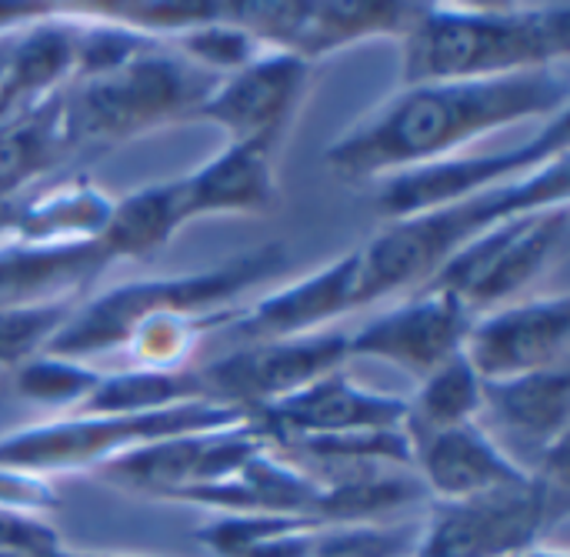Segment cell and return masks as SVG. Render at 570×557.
Wrapping results in <instances>:
<instances>
[{
	"instance_id": "obj_20",
	"label": "cell",
	"mask_w": 570,
	"mask_h": 557,
	"mask_svg": "<svg viewBox=\"0 0 570 557\" xmlns=\"http://www.w3.org/2000/svg\"><path fill=\"white\" fill-rule=\"evenodd\" d=\"M274 154L264 144H227L180 180L187 224L210 214H267L277 201Z\"/></svg>"
},
{
	"instance_id": "obj_31",
	"label": "cell",
	"mask_w": 570,
	"mask_h": 557,
	"mask_svg": "<svg viewBox=\"0 0 570 557\" xmlns=\"http://www.w3.org/2000/svg\"><path fill=\"white\" fill-rule=\"evenodd\" d=\"M421 525H344L324 528L314 557H411Z\"/></svg>"
},
{
	"instance_id": "obj_32",
	"label": "cell",
	"mask_w": 570,
	"mask_h": 557,
	"mask_svg": "<svg viewBox=\"0 0 570 557\" xmlns=\"http://www.w3.org/2000/svg\"><path fill=\"white\" fill-rule=\"evenodd\" d=\"M60 548L57 528L37 511L0 505V555H50Z\"/></svg>"
},
{
	"instance_id": "obj_21",
	"label": "cell",
	"mask_w": 570,
	"mask_h": 557,
	"mask_svg": "<svg viewBox=\"0 0 570 557\" xmlns=\"http://www.w3.org/2000/svg\"><path fill=\"white\" fill-rule=\"evenodd\" d=\"M481 411H488L504 431L541 448L568 441L570 421V374L568 368L481 381Z\"/></svg>"
},
{
	"instance_id": "obj_18",
	"label": "cell",
	"mask_w": 570,
	"mask_h": 557,
	"mask_svg": "<svg viewBox=\"0 0 570 557\" xmlns=\"http://www.w3.org/2000/svg\"><path fill=\"white\" fill-rule=\"evenodd\" d=\"M414 478L434 501H464L514 488L531 478L478 421L444 428L411 441Z\"/></svg>"
},
{
	"instance_id": "obj_1",
	"label": "cell",
	"mask_w": 570,
	"mask_h": 557,
	"mask_svg": "<svg viewBox=\"0 0 570 557\" xmlns=\"http://www.w3.org/2000/svg\"><path fill=\"white\" fill-rule=\"evenodd\" d=\"M568 77L554 67L411 84L341 134L324 150V164L341 180L377 184L391 174L451 157L508 124L551 120L568 110Z\"/></svg>"
},
{
	"instance_id": "obj_15",
	"label": "cell",
	"mask_w": 570,
	"mask_h": 557,
	"mask_svg": "<svg viewBox=\"0 0 570 557\" xmlns=\"http://www.w3.org/2000/svg\"><path fill=\"white\" fill-rule=\"evenodd\" d=\"M474 314L444 291H417L411 301L347 334V358H371L424 381L444 361L464 351Z\"/></svg>"
},
{
	"instance_id": "obj_12",
	"label": "cell",
	"mask_w": 570,
	"mask_h": 557,
	"mask_svg": "<svg viewBox=\"0 0 570 557\" xmlns=\"http://www.w3.org/2000/svg\"><path fill=\"white\" fill-rule=\"evenodd\" d=\"M264 448L267 441L261 438V431L250 421H240L217 431L177 434L140 444L107 461L100 475L117 488L144 491L154 498H174L177 491L234 478Z\"/></svg>"
},
{
	"instance_id": "obj_2",
	"label": "cell",
	"mask_w": 570,
	"mask_h": 557,
	"mask_svg": "<svg viewBox=\"0 0 570 557\" xmlns=\"http://www.w3.org/2000/svg\"><path fill=\"white\" fill-rule=\"evenodd\" d=\"M570 53L568 3H414L404 87L544 70Z\"/></svg>"
},
{
	"instance_id": "obj_4",
	"label": "cell",
	"mask_w": 570,
	"mask_h": 557,
	"mask_svg": "<svg viewBox=\"0 0 570 557\" xmlns=\"http://www.w3.org/2000/svg\"><path fill=\"white\" fill-rule=\"evenodd\" d=\"M287 267L284 244H261L217 267L147 277L120 284L73 311L63 331L50 341L47 354L90 361L130 341V334L157 317H207L230 311V301Z\"/></svg>"
},
{
	"instance_id": "obj_33",
	"label": "cell",
	"mask_w": 570,
	"mask_h": 557,
	"mask_svg": "<svg viewBox=\"0 0 570 557\" xmlns=\"http://www.w3.org/2000/svg\"><path fill=\"white\" fill-rule=\"evenodd\" d=\"M0 505L20 508V511H47L57 505L53 488L43 478L17 475V471H0Z\"/></svg>"
},
{
	"instance_id": "obj_3",
	"label": "cell",
	"mask_w": 570,
	"mask_h": 557,
	"mask_svg": "<svg viewBox=\"0 0 570 557\" xmlns=\"http://www.w3.org/2000/svg\"><path fill=\"white\" fill-rule=\"evenodd\" d=\"M568 194L570 174L564 154L504 187L384 224V231L361 247L357 307H367L407 287L424 291L438 277V271L454 261L478 234L508 217L568 204Z\"/></svg>"
},
{
	"instance_id": "obj_11",
	"label": "cell",
	"mask_w": 570,
	"mask_h": 557,
	"mask_svg": "<svg viewBox=\"0 0 570 557\" xmlns=\"http://www.w3.org/2000/svg\"><path fill=\"white\" fill-rule=\"evenodd\" d=\"M344 361H347V334L317 331L291 341L244 344L204 364L194 374L207 404L240 411L250 421L257 411L297 394L317 378L341 371Z\"/></svg>"
},
{
	"instance_id": "obj_37",
	"label": "cell",
	"mask_w": 570,
	"mask_h": 557,
	"mask_svg": "<svg viewBox=\"0 0 570 557\" xmlns=\"http://www.w3.org/2000/svg\"><path fill=\"white\" fill-rule=\"evenodd\" d=\"M521 557H568L561 548H538V551H531V555H521Z\"/></svg>"
},
{
	"instance_id": "obj_17",
	"label": "cell",
	"mask_w": 570,
	"mask_h": 557,
	"mask_svg": "<svg viewBox=\"0 0 570 557\" xmlns=\"http://www.w3.org/2000/svg\"><path fill=\"white\" fill-rule=\"evenodd\" d=\"M357 277H361V247L324 264L304 281H294L284 291L261 297L257 304L240 311L227 324V331H234L247 344L317 334L324 324L344 317L347 311H357Z\"/></svg>"
},
{
	"instance_id": "obj_7",
	"label": "cell",
	"mask_w": 570,
	"mask_h": 557,
	"mask_svg": "<svg viewBox=\"0 0 570 557\" xmlns=\"http://www.w3.org/2000/svg\"><path fill=\"white\" fill-rule=\"evenodd\" d=\"M568 521V485L531 478L464 501H434L411 557H521Z\"/></svg>"
},
{
	"instance_id": "obj_27",
	"label": "cell",
	"mask_w": 570,
	"mask_h": 557,
	"mask_svg": "<svg viewBox=\"0 0 570 557\" xmlns=\"http://www.w3.org/2000/svg\"><path fill=\"white\" fill-rule=\"evenodd\" d=\"M67 7L80 17L110 20L157 40H170L190 27L230 17V3H217V0H117V3L97 0V3H67Z\"/></svg>"
},
{
	"instance_id": "obj_30",
	"label": "cell",
	"mask_w": 570,
	"mask_h": 557,
	"mask_svg": "<svg viewBox=\"0 0 570 557\" xmlns=\"http://www.w3.org/2000/svg\"><path fill=\"white\" fill-rule=\"evenodd\" d=\"M77 307H80L77 301H50V304L0 311V364L20 368L30 358L43 354Z\"/></svg>"
},
{
	"instance_id": "obj_25",
	"label": "cell",
	"mask_w": 570,
	"mask_h": 557,
	"mask_svg": "<svg viewBox=\"0 0 570 557\" xmlns=\"http://www.w3.org/2000/svg\"><path fill=\"white\" fill-rule=\"evenodd\" d=\"M204 401L194 371H150L130 368L117 374H100L97 388L83 398L73 414L90 418H130V414H154L177 404Z\"/></svg>"
},
{
	"instance_id": "obj_8",
	"label": "cell",
	"mask_w": 570,
	"mask_h": 557,
	"mask_svg": "<svg viewBox=\"0 0 570 557\" xmlns=\"http://www.w3.org/2000/svg\"><path fill=\"white\" fill-rule=\"evenodd\" d=\"M568 234V204L508 217L478 234L424 291L454 294L474 317L508 307L564 254Z\"/></svg>"
},
{
	"instance_id": "obj_28",
	"label": "cell",
	"mask_w": 570,
	"mask_h": 557,
	"mask_svg": "<svg viewBox=\"0 0 570 557\" xmlns=\"http://www.w3.org/2000/svg\"><path fill=\"white\" fill-rule=\"evenodd\" d=\"M100 371H94L87 361L60 358V354H37L27 364L17 368L13 388L23 401L43 404V408H63L77 411L83 398L97 388Z\"/></svg>"
},
{
	"instance_id": "obj_36",
	"label": "cell",
	"mask_w": 570,
	"mask_h": 557,
	"mask_svg": "<svg viewBox=\"0 0 570 557\" xmlns=\"http://www.w3.org/2000/svg\"><path fill=\"white\" fill-rule=\"evenodd\" d=\"M23 30V27H20ZM17 33V30H13ZM13 33H0V80L7 74V63H10V50H13Z\"/></svg>"
},
{
	"instance_id": "obj_23",
	"label": "cell",
	"mask_w": 570,
	"mask_h": 557,
	"mask_svg": "<svg viewBox=\"0 0 570 557\" xmlns=\"http://www.w3.org/2000/svg\"><path fill=\"white\" fill-rule=\"evenodd\" d=\"M67 157L73 150L63 134L60 94H53L0 124V197L27 190Z\"/></svg>"
},
{
	"instance_id": "obj_9",
	"label": "cell",
	"mask_w": 570,
	"mask_h": 557,
	"mask_svg": "<svg viewBox=\"0 0 570 557\" xmlns=\"http://www.w3.org/2000/svg\"><path fill=\"white\" fill-rule=\"evenodd\" d=\"M568 144L570 114L564 110V114L544 120V127L534 137H528L521 147L494 150V154H451V157L391 174V177L377 180L374 204L387 224L421 214V211H431V207L458 204V201L478 197L484 190L504 187L511 180H521V177L548 167L551 160L568 154Z\"/></svg>"
},
{
	"instance_id": "obj_22",
	"label": "cell",
	"mask_w": 570,
	"mask_h": 557,
	"mask_svg": "<svg viewBox=\"0 0 570 557\" xmlns=\"http://www.w3.org/2000/svg\"><path fill=\"white\" fill-rule=\"evenodd\" d=\"M114 201L90 180L73 177L67 184L23 194L13 237L17 244H73L97 241L107 227Z\"/></svg>"
},
{
	"instance_id": "obj_34",
	"label": "cell",
	"mask_w": 570,
	"mask_h": 557,
	"mask_svg": "<svg viewBox=\"0 0 570 557\" xmlns=\"http://www.w3.org/2000/svg\"><path fill=\"white\" fill-rule=\"evenodd\" d=\"M60 3H0V33H13L20 27H30L50 13H57Z\"/></svg>"
},
{
	"instance_id": "obj_16",
	"label": "cell",
	"mask_w": 570,
	"mask_h": 557,
	"mask_svg": "<svg viewBox=\"0 0 570 557\" xmlns=\"http://www.w3.org/2000/svg\"><path fill=\"white\" fill-rule=\"evenodd\" d=\"M407 398L377 394L347 378V371H331L297 394L257 411L250 424L261 431L267 448L294 438L351 434V431H384L404 428Z\"/></svg>"
},
{
	"instance_id": "obj_24",
	"label": "cell",
	"mask_w": 570,
	"mask_h": 557,
	"mask_svg": "<svg viewBox=\"0 0 570 557\" xmlns=\"http://www.w3.org/2000/svg\"><path fill=\"white\" fill-rule=\"evenodd\" d=\"M187 224L180 204V180H164L140 187L120 201H114L107 227L100 231V244L114 261L124 257H150L157 254L180 227Z\"/></svg>"
},
{
	"instance_id": "obj_19",
	"label": "cell",
	"mask_w": 570,
	"mask_h": 557,
	"mask_svg": "<svg viewBox=\"0 0 570 557\" xmlns=\"http://www.w3.org/2000/svg\"><path fill=\"white\" fill-rule=\"evenodd\" d=\"M114 264L100 241L73 244H0V311L50 301H80V294Z\"/></svg>"
},
{
	"instance_id": "obj_29",
	"label": "cell",
	"mask_w": 570,
	"mask_h": 557,
	"mask_svg": "<svg viewBox=\"0 0 570 557\" xmlns=\"http://www.w3.org/2000/svg\"><path fill=\"white\" fill-rule=\"evenodd\" d=\"M167 43H174V50L184 60H190L194 67L207 70V74H217V77H230L264 53V43L250 30L234 23L230 17L190 27V30L170 37Z\"/></svg>"
},
{
	"instance_id": "obj_6",
	"label": "cell",
	"mask_w": 570,
	"mask_h": 557,
	"mask_svg": "<svg viewBox=\"0 0 570 557\" xmlns=\"http://www.w3.org/2000/svg\"><path fill=\"white\" fill-rule=\"evenodd\" d=\"M247 421L240 411L190 401L154 414H130V418H90V414H67L47 424H33L0 438V471H17L30 478L57 475V471H87L104 468L107 461L177 434L217 431Z\"/></svg>"
},
{
	"instance_id": "obj_14",
	"label": "cell",
	"mask_w": 570,
	"mask_h": 557,
	"mask_svg": "<svg viewBox=\"0 0 570 557\" xmlns=\"http://www.w3.org/2000/svg\"><path fill=\"white\" fill-rule=\"evenodd\" d=\"M464 358L471 361L481 381H504V378L568 368V294L518 301L474 317L464 341Z\"/></svg>"
},
{
	"instance_id": "obj_10",
	"label": "cell",
	"mask_w": 570,
	"mask_h": 557,
	"mask_svg": "<svg viewBox=\"0 0 570 557\" xmlns=\"http://www.w3.org/2000/svg\"><path fill=\"white\" fill-rule=\"evenodd\" d=\"M414 3L397 0H250L230 3V20L250 30L264 50H284L307 63L374 37L401 40Z\"/></svg>"
},
{
	"instance_id": "obj_35",
	"label": "cell",
	"mask_w": 570,
	"mask_h": 557,
	"mask_svg": "<svg viewBox=\"0 0 570 557\" xmlns=\"http://www.w3.org/2000/svg\"><path fill=\"white\" fill-rule=\"evenodd\" d=\"M23 194H27V190L0 197V237H13V224H17V214H20Z\"/></svg>"
},
{
	"instance_id": "obj_5",
	"label": "cell",
	"mask_w": 570,
	"mask_h": 557,
	"mask_svg": "<svg viewBox=\"0 0 570 557\" xmlns=\"http://www.w3.org/2000/svg\"><path fill=\"white\" fill-rule=\"evenodd\" d=\"M220 80L167 43L110 74L70 80L60 90L67 144L73 154L104 150L157 127L194 120Z\"/></svg>"
},
{
	"instance_id": "obj_26",
	"label": "cell",
	"mask_w": 570,
	"mask_h": 557,
	"mask_svg": "<svg viewBox=\"0 0 570 557\" xmlns=\"http://www.w3.org/2000/svg\"><path fill=\"white\" fill-rule=\"evenodd\" d=\"M478 414H481V378L461 351L421 381L417 394L407 401L404 434L407 441H417L424 434L458 428L464 421H478Z\"/></svg>"
},
{
	"instance_id": "obj_13",
	"label": "cell",
	"mask_w": 570,
	"mask_h": 557,
	"mask_svg": "<svg viewBox=\"0 0 570 557\" xmlns=\"http://www.w3.org/2000/svg\"><path fill=\"white\" fill-rule=\"evenodd\" d=\"M311 70L314 63L294 53L264 50L244 70L224 77L194 120L217 124L227 130L230 144H264L277 150L307 97Z\"/></svg>"
}]
</instances>
